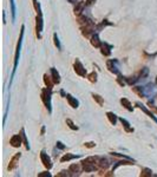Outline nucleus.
Here are the masks:
<instances>
[{"label":"nucleus","mask_w":157,"mask_h":177,"mask_svg":"<svg viewBox=\"0 0 157 177\" xmlns=\"http://www.w3.org/2000/svg\"><path fill=\"white\" fill-rule=\"evenodd\" d=\"M24 31H25V26L23 25V26H21V29H20V36H19V39H18L17 48H15V54H14V65H13V71H12L11 79H10V86L12 85L13 77H14V73H15L17 67H18V63H19V55H20V48H21V43H23V38H24Z\"/></svg>","instance_id":"nucleus-1"},{"label":"nucleus","mask_w":157,"mask_h":177,"mask_svg":"<svg viewBox=\"0 0 157 177\" xmlns=\"http://www.w3.org/2000/svg\"><path fill=\"white\" fill-rule=\"evenodd\" d=\"M51 90H52V88H50V87H45L44 90L42 91V100L45 104V106L47 107L49 112L52 111V109H51V95H52V91Z\"/></svg>","instance_id":"nucleus-2"},{"label":"nucleus","mask_w":157,"mask_h":177,"mask_svg":"<svg viewBox=\"0 0 157 177\" xmlns=\"http://www.w3.org/2000/svg\"><path fill=\"white\" fill-rule=\"evenodd\" d=\"M43 26H44L43 14H37V18H36V34H37V38H38V39H40V38H42Z\"/></svg>","instance_id":"nucleus-3"},{"label":"nucleus","mask_w":157,"mask_h":177,"mask_svg":"<svg viewBox=\"0 0 157 177\" xmlns=\"http://www.w3.org/2000/svg\"><path fill=\"white\" fill-rule=\"evenodd\" d=\"M73 67H75V72H76L78 76H80V77H85V76H86V70L84 69L83 64L78 60V59H76V62H75V64H73Z\"/></svg>","instance_id":"nucleus-4"},{"label":"nucleus","mask_w":157,"mask_h":177,"mask_svg":"<svg viewBox=\"0 0 157 177\" xmlns=\"http://www.w3.org/2000/svg\"><path fill=\"white\" fill-rule=\"evenodd\" d=\"M40 159H42V163H43V165L47 169V170H50L51 168H52V162H51V158L47 156V154L43 150L42 152H40Z\"/></svg>","instance_id":"nucleus-5"},{"label":"nucleus","mask_w":157,"mask_h":177,"mask_svg":"<svg viewBox=\"0 0 157 177\" xmlns=\"http://www.w3.org/2000/svg\"><path fill=\"white\" fill-rule=\"evenodd\" d=\"M23 140H24V139H23V136H21V135H14V136L11 137L10 144H11L13 148H19V146L21 145Z\"/></svg>","instance_id":"nucleus-6"},{"label":"nucleus","mask_w":157,"mask_h":177,"mask_svg":"<svg viewBox=\"0 0 157 177\" xmlns=\"http://www.w3.org/2000/svg\"><path fill=\"white\" fill-rule=\"evenodd\" d=\"M20 156H21V154H15V155L11 158L10 164H8V168H7L8 170H14V169L17 168V165H18V161H19Z\"/></svg>","instance_id":"nucleus-7"},{"label":"nucleus","mask_w":157,"mask_h":177,"mask_svg":"<svg viewBox=\"0 0 157 177\" xmlns=\"http://www.w3.org/2000/svg\"><path fill=\"white\" fill-rule=\"evenodd\" d=\"M110 164H111V162L106 158V157H99V161H98V166L101 168V169H108L109 166H110Z\"/></svg>","instance_id":"nucleus-8"},{"label":"nucleus","mask_w":157,"mask_h":177,"mask_svg":"<svg viewBox=\"0 0 157 177\" xmlns=\"http://www.w3.org/2000/svg\"><path fill=\"white\" fill-rule=\"evenodd\" d=\"M111 48H112V46L109 45V44H106V43H102V45H101V52L104 55H110Z\"/></svg>","instance_id":"nucleus-9"},{"label":"nucleus","mask_w":157,"mask_h":177,"mask_svg":"<svg viewBox=\"0 0 157 177\" xmlns=\"http://www.w3.org/2000/svg\"><path fill=\"white\" fill-rule=\"evenodd\" d=\"M66 99H68V102H69L70 106H72L73 109H77V107L79 106V102H78L75 97H72L71 95H66Z\"/></svg>","instance_id":"nucleus-10"},{"label":"nucleus","mask_w":157,"mask_h":177,"mask_svg":"<svg viewBox=\"0 0 157 177\" xmlns=\"http://www.w3.org/2000/svg\"><path fill=\"white\" fill-rule=\"evenodd\" d=\"M85 3L84 1H78L77 4H76V6H75V14H77V15H79L83 11H84V7H85Z\"/></svg>","instance_id":"nucleus-11"},{"label":"nucleus","mask_w":157,"mask_h":177,"mask_svg":"<svg viewBox=\"0 0 157 177\" xmlns=\"http://www.w3.org/2000/svg\"><path fill=\"white\" fill-rule=\"evenodd\" d=\"M51 77H52V80H53L54 84L60 83V76H59V73L57 72V70L54 67H51Z\"/></svg>","instance_id":"nucleus-12"},{"label":"nucleus","mask_w":157,"mask_h":177,"mask_svg":"<svg viewBox=\"0 0 157 177\" xmlns=\"http://www.w3.org/2000/svg\"><path fill=\"white\" fill-rule=\"evenodd\" d=\"M90 41H91V45L95 46V47H101V45H102V43H101V40L98 38V34H92Z\"/></svg>","instance_id":"nucleus-13"},{"label":"nucleus","mask_w":157,"mask_h":177,"mask_svg":"<svg viewBox=\"0 0 157 177\" xmlns=\"http://www.w3.org/2000/svg\"><path fill=\"white\" fill-rule=\"evenodd\" d=\"M136 105H137V106H138V107H139L141 110H143V111H144V112H145V113H146V114H148L149 117H151L152 119H153V121H155V122L157 123V118H156V117H155V116L152 114V112H150V111H149V110H148V109H146V107H145V106H144L143 104H141V103H137Z\"/></svg>","instance_id":"nucleus-14"},{"label":"nucleus","mask_w":157,"mask_h":177,"mask_svg":"<svg viewBox=\"0 0 157 177\" xmlns=\"http://www.w3.org/2000/svg\"><path fill=\"white\" fill-rule=\"evenodd\" d=\"M44 81H45V85L47 86V87H50V88H52V86L54 85V83H53V80H52V77L51 76H49V74H44Z\"/></svg>","instance_id":"nucleus-15"},{"label":"nucleus","mask_w":157,"mask_h":177,"mask_svg":"<svg viewBox=\"0 0 157 177\" xmlns=\"http://www.w3.org/2000/svg\"><path fill=\"white\" fill-rule=\"evenodd\" d=\"M77 157H79V156H76V155H72V154H65L64 156L60 158V162L61 163H65V162H69V161H71L73 158H77Z\"/></svg>","instance_id":"nucleus-16"},{"label":"nucleus","mask_w":157,"mask_h":177,"mask_svg":"<svg viewBox=\"0 0 157 177\" xmlns=\"http://www.w3.org/2000/svg\"><path fill=\"white\" fill-rule=\"evenodd\" d=\"M119 121H120V123L123 124L124 129L127 130L128 132H134V129H131V128H130V123H129L127 119H124V118H119Z\"/></svg>","instance_id":"nucleus-17"},{"label":"nucleus","mask_w":157,"mask_h":177,"mask_svg":"<svg viewBox=\"0 0 157 177\" xmlns=\"http://www.w3.org/2000/svg\"><path fill=\"white\" fill-rule=\"evenodd\" d=\"M120 103H122V105H123L125 109H127L128 111H132V110H134V107L131 106V103H130L127 98H122V99H120Z\"/></svg>","instance_id":"nucleus-18"},{"label":"nucleus","mask_w":157,"mask_h":177,"mask_svg":"<svg viewBox=\"0 0 157 177\" xmlns=\"http://www.w3.org/2000/svg\"><path fill=\"white\" fill-rule=\"evenodd\" d=\"M69 170H70V172H72V175H78L80 172V165L79 164H71Z\"/></svg>","instance_id":"nucleus-19"},{"label":"nucleus","mask_w":157,"mask_h":177,"mask_svg":"<svg viewBox=\"0 0 157 177\" xmlns=\"http://www.w3.org/2000/svg\"><path fill=\"white\" fill-rule=\"evenodd\" d=\"M106 116H108L109 122H110L112 125H116V123H117V116H116L113 112H108Z\"/></svg>","instance_id":"nucleus-20"},{"label":"nucleus","mask_w":157,"mask_h":177,"mask_svg":"<svg viewBox=\"0 0 157 177\" xmlns=\"http://www.w3.org/2000/svg\"><path fill=\"white\" fill-rule=\"evenodd\" d=\"M116 60H108V63H106V65H108V69L111 71V72H113V73H119L118 72V70H117V66H115L113 65V63H115Z\"/></svg>","instance_id":"nucleus-21"},{"label":"nucleus","mask_w":157,"mask_h":177,"mask_svg":"<svg viewBox=\"0 0 157 177\" xmlns=\"http://www.w3.org/2000/svg\"><path fill=\"white\" fill-rule=\"evenodd\" d=\"M151 175H152V171L150 169H148V168H143L142 169V172H141L142 177H150Z\"/></svg>","instance_id":"nucleus-22"},{"label":"nucleus","mask_w":157,"mask_h":177,"mask_svg":"<svg viewBox=\"0 0 157 177\" xmlns=\"http://www.w3.org/2000/svg\"><path fill=\"white\" fill-rule=\"evenodd\" d=\"M21 136H23V139H24V144H25V148L27 150H30V144L27 142V138H26V135H25V129H21Z\"/></svg>","instance_id":"nucleus-23"},{"label":"nucleus","mask_w":157,"mask_h":177,"mask_svg":"<svg viewBox=\"0 0 157 177\" xmlns=\"http://www.w3.org/2000/svg\"><path fill=\"white\" fill-rule=\"evenodd\" d=\"M87 78H89V80H90L91 83H96V81H97V73H96V72H91V73L87 76Z\"/></svg>","instance_id":"nucleus-24"},{"label":"nucleus","mask_w":157,"mask_h":177,"mask_svg":"<svg viewBox=\"0 0 157 177\" xmlns=\"http://www.w3.org/2000/svg\"><path fill=\"white\" fill-rule=\"evenodd\" d=\"M11 12H12V19L15 20V4H14V0H11Z\"/></svg>","instance_id":"nucleus-25"},{"label":"nucleus","mask_w":157,"mask_h":177,"mask_svg":"<svg viewBox=\"0 0 157 177\" xmlns=\"http://www.w3.org/2000/svg\"><path fill=\"white\" fill-rule=\"evenodd\" d=\"M33 6H34V10L37 11V14H42V8H40V5L37 0H33Z\"/></svg>","instance_id":"nucleus-26"},{"label":"nucleus","mask_w":157,"mask_h":177,"mask_svg":"<svg viewBox=\"0 0 157 177\" xmlns=\"http://www.w3.org/2000/svg\"><path fill=\"white\" fill-rule=\"evenodd\" d=\"M92 97H93V99H95V100H96V102H97L99 105H103V103H104V102H103V99H102V97H101L99 95L93 93V95H92Z\"/></svg>","instance_id":"nucleus-27"},{"label":"nucleus","mask_w":157,"mask_h":177,"mask_svg":"<svg viewBox=\"0 0 157 177\" xmlns=\"http://www.w3.org/2000/svg\"><path fill=\"white\" fill-rule=\"evenodd\" d=\"M53 41H54V45L57 46V48H58V50H60V48H61V46H60V43H59V39H58L57 33H54V34H53Z\"/></svg>","instance_id":"nucleus-28"},{"label":"nucleus","mask_w":157,"mask_h":177,"mask_svg":"<svg viewBox=\"0 0 157 177\" xmlns=\"http://www.w3.org/2000/svg\"><path fill=\"white\" fill-rule=\"evenodd\" d=\"M125 80H127V83L128 84H135L137 80H138V78H136V77H128V78H125Z\"/></svg>","instance_id":"nucleus-29"},{"label":"nucleus","mask_w":157,"mask_h":177,"mask_svg":"<svg viewBox=\"0 0 157 177\" xmlns=\"http://www.w3.org/2000/svg\"><path fill=\"white\" fill-rule=\"evenodd\" d=\"M66 124L69 125V128H70V129H72V130H78V126H76L71 119H66Z\"/></svg>","instance_id":"nucleus-30"},{"label":"nucleus","mask_w":157,"mask_h":177,"mask_svg":"<svg viewBox=\"0 0 157 177\" xmlns=\"http://www.w3.org/2000/svg\"><path fill=\"white\" fill-rule=\"evenodd\" d=\"M117 81H118V84L120 85V86H124L125 85V81H127V80H125V78L124 77H122L120 74L118 76V78H117Z\"/></svg>","instance_id":"nucleus-31"},{"label":"nucleus","mask_w":157,"mask_h":177,"mask_svg":"<svg viewBox=\"0 0 157 177\" xmlns=\"http://www.w3.org/2000/svg\"><path fill=\"white\" fill-rule=\"evenodd\" d=\"M132 90H134L136 93H138L141 97H143V91H142V87H139V86H135V87H132Z\"/></svg>","instance_id":"nucleus-32"},{"label":"nucleus","mask_w":157,"mask_h":177,"mask_svg":"<svg viewBox=\"0 0 157 177\" xmlns=\"http://www.w3.org/2000/svg\"><path fill=\"white\" fill-rule=\"evenodd\" d=\"M69 172H70V170H68V171H66V170H63V171H60L59 173H57V176H58V177H61V176H70L71 173H69Z\"/></svg>","instance_id":"nucleus-33"},{"label":"nucleus","mask_w":157,"mask_h":177,"mask_svg":"<svg viewBox=\"0 0 157 177\" xmlns=\"http://www.w3.org/2000/svg\"><path fill=\"white\" fill-rule=\"evenodd\" d=\"M86 148H95L96 146V143L95 142H87V143H85L84 144Z\"/></svg>","instance_id":"nucleus-34"},{"label":"nucleus","mask_w":157,"mask_h":177,"mask_svg":"<svg viewBox=\"0 0 157 177\" xmlns=\"http://www.w3.org/2000/svg\"><path fill=\"white\" fill-rule=\"evenodd\" d=\"M38 176H39V177H44V176H47V177H50V176H51V173H50V172H47V171H44V172L39 173Z\"/></svg>","instance_id":"nucleus-35"},{"label":"nucleus","mask_w":157,"mask_h":177,"mask_svg":"<svg viewBox=\"0 0 157 177\" xmlns=\"http://www.w3.org/2000/svg\"><path fill=\"white\" fill-rule=\"evenodd\" d=\"M96 1V0H86V1H85V4L87 5V6H90V5H92L93 3H95Z\"/></svg>","instance_id":"nucleus-36"},{"label":"nucleus","mask_w":157,"mask_h":177,"mask_svg":"<svg viewBox=\"0 0 157 177\" xmlns=\"http://www.w3.org/2000/svg\"><path fill=\"white\" fill-rule=\"evenodd\" d=\"M57 146H59L60 149H64V148H65L64 145H63V143H61V142H57Z\"/></svg>","instance_id":"nucleus-37"},{"label":"nucleus","mask_w":157,"mask_h":177,"mask_svg":"<svg viewBox=\"0 0 157 177\" xmlns=\"http://www.w3.org/2000/svg\"><path fill=\"white\" fill-rule=\"evenodd\" d=\"M150 107H151V109H152V110H153V111L157 113V107H156V106H151V105H150Z\"/></svg>","instance_id":"nucleus-38"},{"label":"nucleus","mask_w":157,"mask_h":177,"mask_svg":"<svg viewBox=\"0 0 157 177\" xmlns=\"http://www.w3.org/2000/svg\"><path fill=\"white\" fill-rule=\"evenodd\" d=\"M156 81H157V79H156Z\"/></svg>","instance_id":"nucleus-39"}]
</instances>
